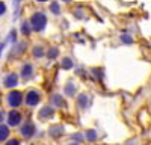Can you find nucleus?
Segmentation results:
<instances>
[{
  "mask_svg": "<svg viewBox=\"0 0 151 145\" xmlns=\"http://www.w3.org/2000/svg\"><path fill=\"white\" fill-rule=\"evenodd\" d=\"M40 100H41V95L38 94L36 91H29L27 92V95H26V104L27 106H36L38 103H40Z\"/></svg>",
  "mask_w": 151,
  "mask_h": 145,
  "instance_id": "7ed1b4c3",
  "label": "nucleus"
},
{
  "mask_svg": "<svg viewBox=\"0 0 151 145\" xmlns=\"http://www.w3.org/2000/svg\"><path fill=\"white\" fill-rule=\"evenodd\" d=\"M5 12H6V5L3 2H0V15H3Z\"/></svg>",
  "mask_w": 151,
  "mask_h": 145,
  "instance_id": "412c9836",
  "label": "nucleus"
},
{
  "mask_svg": "<svg viewBox=\"0 0 151 145\" xmlns=\"http://www.w3.org/2000/svg\"><path fill=\"white\" fill-rule=\"evenodd\" d=\"M77 103L82 109H88V106H89V97H88V94H82L77 97Z\"/></svg>",
  "mask_w": 151,
  "mask_h": 145,
  "instance_id": "1a4fd4ad",
  "label": "nucleus"
},
{
  "mask_svg": "<svg viewBox=\"0 0 151 145\" xmlns=\"http://www.w3.org/2000/svg\"><path fill=\"white\" fill-rule=\"evenodd\" d=\"M21 101H23V94H21V92H18V91L9 92V95H8V103H9L11 107H18V106L21 104Z\"/></svg>",
  "mask_w": 151,
  "mask_h": 145,
  "instance_id": "f03ea898",
  "label": "nucleus"
},
{
  "mask_svg": "<svg viewBox=\"0 0 151 145\" xmlns=\"http://www.w3.org/2000/svg\"><path fill=\"white\" fill-rule=\"evenodd\" d=\"M62 68H64V70L73 68V60L70 57H64V59H62Z\"/></svg>",
  "mask_w": 151,
  "mask_h": 145,
  "instance_id": "2eb2a0df",
  "label": "nucleus"
},
{
  "mask_svg": "<svg viewBox=\"0 0 151 145\" xmlns=\"http://www.w3.org/2000/svg\"><path fill=\"white\" fill-rule=\"evenodd\" d=\"M64 2H65V3H68V2H71V0H64Z\"/></svg>",
  "mask_w": 151,
  "mask_h": 145,
  "instance_id": "a878e982",
  "label": "nucleus"
},
{
  "mask_svg": "<svg viewBox=\"0 0 151 145\" xmlns=\"http://www.w3.org/2000/svg\"><path fill=\"white\" fill-rule=\"evenodd\" d=\"M86 139L89 142L97 141V131L95 130H86Z\"/></svg>",
  "mask_w": 151,
  "mask_h": 145,
  "instance_id": "ddd939ff",
  "label": "nucleus"
},
{
  "mask_svg": "<svg viewBox=\"0 0 151 145\" xmlns=\"http://www.w3.org/2000/svg\"><path fill=\"white\" fill-rule=\"evenodd\" d=\"M33 56H35V57H42V56H44V48H42L41 45L33 47Z\"/></svg>",
  "mask_w": 151,
  "mask_h": 145,
  "instance_id": "4468645a",
  "label": "nucleus"
},
{
  "mask_svg": "<svg viewBox=\"0 0 151 145\" xmlns=\"http://www.w3.org/2000/svg\"><path fill=\"white\" fill-rule=\"evenodd\" d=\"M20 123H21V113L17 111H11L8 115V124L15 127V126H20Z\"/></svg>",
  "mask_w": 151,
  "mask_h": 145,
  "instance_id": "20e7f679",
  "label": "nucleus"
},
{
  "mask_svg": "<svg viewBox=\"0 0 151 145\" xmlns=\"http://www.w3.org/2000/svg\"><path fill=\"white\" fill-rule=\"evenodd\" d=\"M33 135H35V126L32 123H26L21 127V136L24 139H30Z\"/></svg>",
  "mask_w": 151,
  "mask_h": 145,
  "instance_id": "39448f33",
  "label": "nucleus"
},
{
  "mask_svg": "<svg viewBox=\"0 0 151 145\" xmlns=\"http://www.w3.org/2000/svg\"><path fill=\"white\" fill-rule=\"evenodd\" d=\"M17 83H18V76L15 72H11V74L5 79V86L6 88H15Z\"/></svg>",
  "mask_w": 151,
  "mask_h": 145,
  "instance_id": "423d86ee",
  "label": "nucleus"
},
{
  "mask_svg": "<svg viewBox=\"0 0 151 145\" xmlns=\"http://www.w3.org/2000/svg\"><path fill=\"white\" fill-rule=\"evenodd\" d=\"M53 113H55L53 107H52V106H45V107H42L41 111H40L38 116H40L41 119H47V118H52V116H53Z\"/></svg>",
  "mask_w": 151,
  "mask_h": 145,
  "instance_id": "0eeeda50",
  "label": "nucleus"
},
{
  "mask_svg": "<svg viewBox=\"0 0 151 145\" xmlns=\"http://www.w3.org/2000/svg\"><path fill=\"white\" fill-rule=\"evenodd\" d=\"M32 74H33V67H32L30 64H26V65L23 67V70H21V76H23V79H24V80H27V79L32 77Z\"/></svg>",
  "mask_w": 151,
  "mask_h": 145,
  "instance_id": "6e6552de",
  "label": "nucleus"
},
{
  "mask_svg": "<svg viewBox=\"0 0 151 145\" xmlns=\"http://www.w3.org/2000/svg\"><path fill=\"white\" fill-rule=\"evenodd\" d=\"M15 39H17V33H15V30H12V32H11V41L14 42Z\"/></svg>",
  "mask_w": 151,
  "mask_h": 145,
  "instance_id": "4be33fe9",
  "label": "nucleus"
},
{
  "mask_svg": "<svg viewBox=\"0 0 151 145\" xmlns=\"http://www.w3.org/2000/svg\"><path fill=\"white\" fill-rule=\"evenodd\" d=\"M3 118H5V112H3V111H0V123L3 121Z\"/></svg>",
  "mask_w": 151,
  "mask_h": 145,
  "instance_id": "b1692460",
  "label": "nucleus"
},
{
  "mask_svg": "<svg viewBox=\"0 0 151 145\" xmlns=\"http://www.w3.org/2000/svg\"><path fill=\"white\" fill-rule=\"evenodd\" d=\"M50 11H52L55 15H59V14H60V6H59V3H56V2L50 3Z\"/></svg>",
  "mask_w": 151,
  "mask_h": 145,
  "instance_id": "dca6fc26",
  "label": "nucleus"
},
{
  "mask_svg": "<svg viewBox=\"0 0 151 145\" xmlns=\"http://www.w3.org/2000/svg\"><path fill=\"white\" fill-rule=\"evenodd\" d=\"M21 30H23V35H30V27H29L27 21H24L21 24Z\"/></svg>",
  "mask_w": 151,
  "mask_h": 145,
  "instance_id": "6ab92c4d",
  "label": "nucleus"
},
{
  "mask_svg": "<svg viewBox=\"0 0 151 145\" xmlns=\"http://www.w3.org/2000/svg\"><path fill=\"white\" fill-rule=\"evenodd\" d=\"M3 47H5L3 44H0V53H2V52H3Z\"/></svg>",
  "mask_w": 151,
  "mask_h": 145,
  "instance_id": "393cba45",
  "label": "nucleus"
},
{
  "mask_svg": "<svg viewBox=\"0 0 151 145\" xmlns=\"http://www.w3.org/2000/svg\"><path fill=\"white\" fill-rule=\"evenodd\" d=\"M64 92H65V95H68V97H74L76 95V86L73 83H67V86L64 88Z\"/></svg>",
  "mask_w": 151,
  "mask_h": 145,
  "instance_id": "f8f14e48",
  "label": "nucleus"
},
{
  "mask_svg": "<svg viewBox=\"0 0 151 145\" xmlns=\"http://www.w3.org/2000/svg\"><path fill=\"white\" fill-rule=\"evenodd\" d=\"M38 2H47V0H38Z\"/></svg>",
  "mask_w": 151,
  "mask_h": 145,
  "instance_id": "bb28decb",
  "label": "nucleus"
},
{
  "mask_svg": "<svg viewBox=\"0 0 151 145\" xmlns=\"http://www.w3.org/2000/svg\"><path fill=\"white\" fill-rule=\"evenodd\" d=\"M53 106H65L64 100H62L60 95H55L53 97Z\"/></svg>",
  "mask_w": 151,
  "mask_h": 145,
  "instance_id": "a211bd4d",
  "label": "nucleus"
},
{
  "mask_svg": "<svg viewBox=\"0 0 151 145\" xmlns=\"http://www.w3.org/2000/svg\"><path fill=\"white\" fill-rule=\"evenodd\" d=\"M30 24H32L33 30L41 32V30H44L45 24H47V17L42 14V12H36V14H33L32 18H30Z\"/></svg>",
  "mask_w": 151,
  "mask_h": 145,
  "instance_id": "f257e3e1",
  "label": "nucleus"
},
{
  "mask_svg": "<svg viewBox=\"0 0 151 145\" xmlns=\"http://www.w3.org/2000/svg\"><path fill=\"white\" fill-rule=\"evenodd\" d=\"M48 57L50 59H56L58 57V55H59V50H58V48L56 47H52V48H50V50H48Z\"/></svg>",
  "mask_w": 151,
  "mask_h": 145,
  "instance_id": "f3484780",
  "label": "nucleus"
},
{
  "mask_svg": "<svg viewBox=\"0 0 151 145\" xmlns=\"http://www.w3.org/2000/svg\"><path fill=\"white\" fill-rule=\"evenodd\" d=\"M121 41L125 42V44H132V42H133L132 36H129V35H122V36H121Z\"/></svg>",
  "mask_w": 151,
  "mask_h": 145,
  "instance_id": "aec40b11",
  "label": "nucleus"
},
{
  "mask_svg": "<svg viewBox=\"0 0 151 145\" xmlns=\"http://www.w3.org/2000/svg\"><path fill=\"white\" fill-rule=\"evenodd\" d=\"M62 133H64V127L62 126H53L50 128V136L52 138H59Z\"/></svg>",
  "mask_w": 151,
  "mask_h": 145,
  "instance_id": "9d476101",
  "label": "nucleus"
},
{
  "mask_svg": "<svg viewBox=\"0 0 151 145\" xmlns=\"http://www.w3.org/2000/svg\"><path fill=\"white\" fill-rule=\"evenodd\" d=\"M8 136H9V127H8V126H3V124H0V142L6 141Z\"/></svg>",
  "mask_w": 151,
  "mask_h": 145,
  "instance_id": "9b49d317",
  "label": "nucleus"
},
{
  "mask_svg": "<svg viewBox=\"0 0 151 145\" xmlns=\"http://www.w3.org/2000/svg\"><path fill=\"white\" fill-rule=\"evenodd\" d=\"M17 144H18V141H17V139H12V141H9V142H8V145H17Z\"/></svg>",
  "mask_w": 151,
  "mask_h": 145,
  "instance_id": "5701e85b",
  "label": "nucleus"
}]
</instances>
